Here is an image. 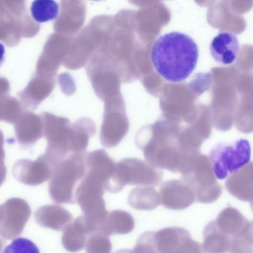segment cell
Listing matches in <instances>:
<instances>
[{
    "instance_id": "obj_25",
    "label": "cell",
    "mask_w": 253,
    "mask_h": 253,
    "mask_svg": "<svg viewBox=\"0 0 253 253\" xmlns=\"http://www.w3.org/2000/svg\"><path fill=\"white\" fill-rule=\"evenodd\" d=\"M115 253H133L132 250H127V249H124V250H118V252H116Z\"/></svg>"
},
{
    "instance_id": "obj_17",
    "label": "cell",
    "mask_w": 253,
    "mask_h": 253,
    "mask_svg": "<svg viewBox=\"0 0 253 253\" xmlns=\"http://www.w3.org/2000/svg\"><path fill=\"white\" fill-rule=\"evenodd\" d=\"M128 203L135 210L150 211L160 205L159 193L152 186H139L130 192Z\"/></svg>"
},
{
    "instance_id": "obj_5",
    "label": "cell",
    "mask_w": 253,
    "mask_h": 253,
    "mask_svg": "<svg viewBox=\"0 0 253 253\" xmlns=\"http://www.w3.org/2000/svg\"><path fill=\"white\" fill-rule=\"evenodd\" d=\"M3 217L0 224V236L13 240L21 235L32 214V209L25 200L12 198L2 204Z\"/></svg>"
},
{
    "instance_id": "obj_14",
    "label": "cell",
    "mask_w": 253,
    "mask_h": 253,
    "mask_svg": "<svg viewBox=\"0 0 253 253\" xmlns=\"http://www.w3.org/2000/svg\"><path fill=\"white\" fill-rule=\"evenodd\" d=\"M250 164L241 169L229 175L226 181L228 192L243 201L252 202L253 199V181L252 169L249 168Z\"/></svg>"
},
{
    "instance_id": "obj_6",
    "label": "cell",
    "mask_w": 253,
    "mask_h": 253,
    "mask_svg": "<svg viewBox=\"0 0 253 253\" xmlns=\"http://www.w3.org/2000/svg\"><path fill=\"white\" fill-rule=\"evenodd\" d=\"M159 193L160 204L172 210H183L195 202L192 189L183 181L168 180L161 185Z\"/></svg>"
},
{
    "instance_id": "obj_9",
    "label": "cell",
    "mask_w": 253,
    "mask_h": 253,
    "mask_svg": "<svg viewBox=\"0 0 253 253\" xmlns=\"http://www.w3.org/2000/svg\"><path fill=\"white\" fill-rule=\"evenodd\" d=\"M131 165L121 169L118 176L124 186L140 185L142 186H157L162 180V174L138 163H131Z\"/></svg>"
},
{
    "instance_id": "obj_21",
    "label": "cell",
    "mask_w": 253,
    "mask_h": 253,
    "mask_svg": "<svg viewBox=\"0 0 253 253\" xmlns=\"http://www.w3.org/2000/svg\"><path fill=\"white\" fill-rule=\"evenodd\" d=\"M2 253H41L38 246L27 238L14 239L5 247Z\"/></svg>"
},
{
    "instance_id": "obj_13",
    "label": "cell",
    "mask_w": 253,
    "mask_h": 253,
    "mask_svg": "<svg viewBox=\"0 0 253 253\" xmlns=\"http://www.w3.org/2000/svg\"><path fill=\"white\" fill-rule=\"evenodd\" d=\"M214 223L217 227L230 240L253 226V222L249 221L233 207H227L221 211L214 220Z\"/></svg>"
},
{
    "instance_id": "obj_3",
    "label": "cell",
    "mask_w": 253,
    "mask_h": 253,
    "mask_svg": "<svg viewBox=\"0 0 253 253\" xmlns=\"http://www.w3.org/2000/svg\"><path fill=\"white\" fill-rule=\"evenodd\" d=\"M85 176L82 164L68 161L51 174L48 192L53 201L60 204H75V192Z\"/></svg>"
},
{
    "instance_id": "obj_23",
    "label": "cell",
    "mask_w": 253,
    "mask_h": 253,
    "mask_svg": "<svg viewBox=\"0 0 253 253\" xmlns=\"http://www.w3.org/2000/svg\"><path fill=\"white\" fill-rule=\"evenodd\" d=\"M182 253H206L203 249L202 244L194 240H189Z\"/></svg>"
},
{
    "instance_id": "obj_19",
    "label": "cell",
    "mask_w": 253,
    "mask_h": 253,
    "mask_svg": "<svg viewBox=\"0 0 253 253\" xmlns=\"http://www.w3.org/2000/svg\"><path fill=\"white\" fill-rule=\"evenodd\" d=\"M85 247L86 253H111L112 250L109 236L101 232H95L90 235Z\"/></svg>"
},
{
    "instance_id": "obj_16",
    "label": "cell",
    "mask_w": 253,
    "mask_h": 253,
    "mask_svg": "<svg viewBox=\"0 0 253 253\" xmlns=\"http://www.w3.org/2000/svg\"><path fill=\"white\" fill-rule=\"evenodd\" d=\"M203 249L207 253H226L229 252L230 239L216 226L214 220L210 222L203 232Z\"/></svg>"
},
{
    "instance_id": "obj_1",
    "label": "cell",
    "mask_w": 253,
    "mask_h": 253,
    "mask_svg": "<svg viewBox=\"0 0 253 253\" xmlns=\"http://www.w3.org/2000/svg\"><path fill=\"white\" fill-rule=\"evenodd\" d=\"M151 61L158 75L171 83L187 79L195 71L199 48L186 34L169 32L160 36L152 45Z\"/></svg>"
},
{
    "instance_id": "obj_4",
    "label": "cell",
    "mask_w": 253,
    "mask_h": 253,
    "mask_svg": "<svg viewBox=\"0 0 253 253\" xmlns=\"http://www.w3.org/2000/svg\"><path fill=\"white\" fill-rule=\"evenodd\" d=\"M195 195V201L201 204H211L217 201L222 194V186L217 183L210 163L192 172H187L183 181Z\"/></svg>"
},
{
    "instance_id": "obj_26",
    "label": "cell",
    "mask_w": 253,
    "mask_h": 253,
    "mask_svg": "<svg viewBox=\"0 0 253 253\" xmlns=\"http://www.w3.org/2000/svg\"><path fill=\"white\" fill-rule=\"evenodd\" d=\"M2 217H3V208L2 205H0V224L2 223Z\"/></svg>"
},
{
    "instance_id": "obj_2",
    "label": "cell",
    "mask_w": 253,
    "mask_h": 253,
    "mask_svg": "<svg viewBox=\"0 0 253 253\" xmlns=\"http://www.w3.org/2000/svg\"><path fill=\"white\" fill-rule=\"evenodd\" d=\"M208 159L216 178L223 180L250 164V141L240 138L218 143L210 151Z\"/></svg>"
},
{
    "instance_id": "obj_8",
    "label": "cell",
    "mask_w": 253,
    "mask_h": 253,
    "mask_svg": "<svg viewBox=\"0 0 253 253\" xmlns=\"http://www.w3.org/2000/svg\"><path fill=\"white\" fill-rule=\"evenodd\" d=\"M190 239V233L183 228L169 227L155 232L158 253H182Z\"/></svg>"
},
{
    "instance_id": "obj_7",
    "label": "cell",
    "mask_w": 253,
    "mask_h": 253,
    "mask_svg": "<svg viewBox=\"0 0 253 253\" xmlns=\"http://www.w3.org/2000/svg\"><path fill=\"white\" fill-rule=\"evenodd\" d=\"M212 58L223 66L233 64L238 59L240 43L235 34L231 32H220L217 34L210 45Z\"/></svg>"
},
{
    "instance_id": "obj_18",
    "label": "cell",
    "mask_w": 253,
    "mask_h": 253,
    "mask_svg": "<svg viewBox=\"0 0 253 253\" xmlns=\"http://www.w3.org/2000/svg\"><path fill=\"white\" fill-rule=\"evenodd\" d=\"M31 14L34 20L39 23L56 20L60 12L59 5L53 0H36L32 2Z\"/></svg>"
},
{
    "instance_id": "obj_11",
    "label": "cell",
    "mask_w": 253,
    "mask_h": 253,
    "mask_svg": "<svg viewBox=\"0 0 253 253\" xmlns=\"http://www.w3.org/2000/svg\"><path fill=\"white\" fill-rule=\"evenodd\" d=\"M92 233L84 216H80L63 230L62 244L67 251L78 253L84 248L88 236Z\"/></svg>"
},
{
    "instance_id": "obj_15",
    "label": "cell",
    "mask_w": 253,
    "mask_h": 253,
    "mask_svg": "<svg viewBox=\"0 0 253 253\" xmlns=\"http://www.w3.org/2000/svg\"><path fill=\"white\" fill-rule=\"evenodd\" d=\"M135 222L130 213L123 210H115L109 212L99 232L110 236L112 235H126L132 232Z\"/></svg>"
},
{
    "instance_id": "obj_22",
    "label": "cell",
    "mask_w": 253,
    "mask_h": 253,
    "mask_svg": "<svg viewBox=\"0 0 253 253\" xmlns=\"http://www.w3.org/2000/svg\"><path fill=\"white\" fill-rule=\"evenodd\" d=\"M132 251L134 253H158L155 247V232L149 231L142 234Z\"/></svg>"
},
{
    "instance_id": "obj_20",
    "label": "cell",
    "mask_w": 253,
    "mask_h": 253,
    "mask_svg": "<svg viewBox=\"0 0 253 253\" xmlns=\"http://www.w3.org/2000/svg\"><path fill=\"white\" fill-rule=\"evenodd\" d=\"M253 229L249 228L230 240L229 253H253Z\"/></svg>"
},
{
    "instance_id": "obj_10",
    "label": "cell",
    "mask_w": 253,
    "mask_h": 253,
    "mask_svg": "<svg viewBox=\"0 0 253 253\" xmlns=\"http://www.w3.org/2000/svg\"><path fill=\"white\" fill-rule=\"evenodd\" d=\"M35 219L42 227L63 231L73 220V215L61 206L45 205L35 211Z\"/></svg>"
},
{
    "instance_id": "obj_12",
    "label": "cell",
    "mask_w": 253,
    "mask_h": 253,
    "mask_svg": "<svg viewBox=\"0 0 253 253\" xmlns=\"http://www.w3.org/2000/svg\"><path fill=\"white\" fill-rule=\"evenodd\" d=\"M13 174L18 181L28 186L42 184L51 177V170L45 164L20 161L14 166Z\"/></svg>"
},
{
    "instance_id": "obj_24",
    "label": "cell",
    "mask_w": 253,
    "mask_h": 253,
    "mask_svg": "<svg viewBox=\"0 0 253 253\" xmlns=\"http://www.w3.org/2000/svg\"><path fill=\"white\" fill-rule=\"evenodd\" d=\"M5 60V48L3 44L0 42V67L2 66Z\"/></svg>"
},
{
    "instance_id": "obj_27",
    "label": "cell",
    "mask_w": 253,
    "mask_h": 253,
    "mask_svg": "<svg viewBox=\"0 0 253 253\" xmlns=\"http://www.w3.org/2000/svg\"><path fill=\"white\" fill-rule=\"evenodd\" d=\"M4 245H5V242H4L3 240H2V238L0 236V253L2 252Z\"/></svg>"
}]
</instances>
